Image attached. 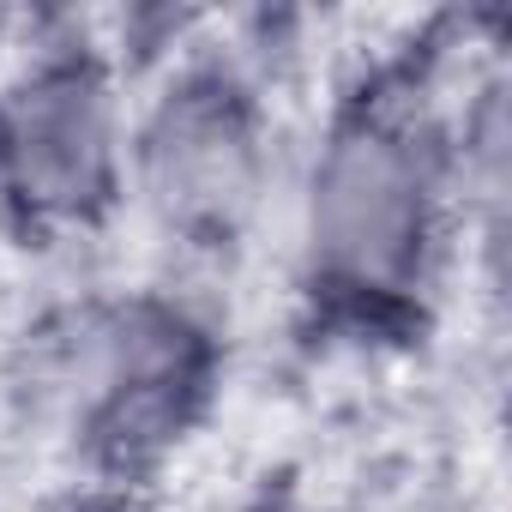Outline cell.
<instances>
[{
  "label": "cell",
  "mask_w": 512,
  "mask_h": 512,
  "mask_svg": "<svg viewBox=\"0 0 512 512\" xmlns=\"http://www.w3.org/2000/svg\"><path fill=\"white\" fill-rule=\"evenodd\" d=\"M446 229L440 133L392 103L332 121L302 187L308 284L338 308H398L428 284Z\"/></svg>",
  "instance_id": "obj_1"
},
{
  "label": "cell",
  "mask_w": 512,
  "mask_h": 512,
  "mask_svg": "<svg viewBox=\"0 0 512 512\" xmlns=\"http://www.w3.org/2000/svg\"><path fill=\"white\" fill-rule=\"evenodd\" d=\"M127 193V109L97 49L43 43L0 79V211L25 235H85Z\"/></svg>",
  "instance_id": "obj_2"
},
{
  "label": "cell",
  "mask_w": 512,
  "mask_h": 512,
  "mask_svg": "<svg viewBox=\"0 0 512 512\" xmlns=\"http://www.w3.org/2000/svg\"><path fill=\"white\" fill-rule=\"evenodd\" d=\"M127 187L187 247H229L266 193V121L253 91L217 61L169 73L139 127H127Z\"/></svg>",
  "instance_id": "obj_3"
},
{
  "label": "cell",
  "mask_w": 512,
  "mask_h": 512,
  "mask_svg": "<svg viewBox=\"0 0 512 512\" xmlns=\"http://www.w3.org/2000/svg\"><path fill=\"white\" fill-rule=\"evenodd\" d=\"M211 392L205 332L157 296L97 308L79 326L67 362V410L79 440L109 470H139L163 458L199 416Z\"/></svg>",
  "instance_id": "obj_4"
},
{
  "label": "cell",
  "mask_w": 512,
  "mask_h": 512,
  "mask_svg": "<svg viewBox=\"0 0 512 512\" xmlns=\"http://www.w3.org/2000/svg\"><path fill=\"white\" fill-rule=\"evenodd\" d=\"M7 49H13V13H0V61H7Z\"/></svg>",
  "instance_id": "obj_5"
},
{
  "label": "cell",
  "mask_w": 512,
  "mask_h": 512,
  "mask_svg": "<svg viewBox=\"0 0 512 512\" xmlns=\"http://www.w3.org/2000/svg\"><path fill=\"white\" fill-rule=\"evenodd\" d=\"M73 512H115V506H97V500H85V506H73Z\"/></svg>",
  "instance_id": "obj_6"
}]
</instances>
